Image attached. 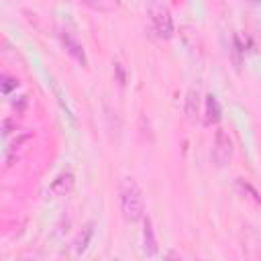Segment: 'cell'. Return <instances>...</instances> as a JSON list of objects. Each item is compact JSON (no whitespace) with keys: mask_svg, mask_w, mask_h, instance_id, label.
<instances>
[{"mask_svg":"<svg viewBox=\"0 0 261 261\" xmlns=\"http://www.w3.org/2000/svg\"><path fill=\"white\" fill-rule=\"evenodd\" d=\"M61 41H63V45H65V51H68L74 59H78L82 65H86V53H84V47L80 45V43L70 35V33H61Z\"/></svg>","mask_w":261,"mask_h":261,"instance_id":"6","label":"cell"},{"mask_svg":"<svg viewBox=\"0 0 261 261\" xmlns=\"http://www.w3.org/2000/svg\"><path fill=\"white\" fill-rule=\"evenodd\" d=\"M121 210L129 223H137L145 216L143 192L133 178H125L121 182Z\"/></svg>","mask_w":261,"mask_h":261,"instance_id":"1","label":"cell"},{"mask_svg":"<svg viewBox=\"0 0 261 261\" xmlns=\"http://www.w3.org/2000/svg\"><path fill=\"white\" fill-rule=\"evenodd\" d=\"M147 12H149L151 23H153L155 33L161 39H171L173 37V18H171L169 8L163 2H159V0H153V2L147 6Z\"/></svg>","mask_w":261,"mask_h":261,"instance_id":"2","label":"cell"},{"mask_svg":"<svg viewBox=\"0 0 261 261\" xmlns=\"http://www.w3.org/2000/svg\"><path fill=\"white\" fill-rule=\"evenodd\" d=\"M76 186V178H74V173L72 171H63L59 173V176L53 180L51 184V194L53 196H68Z\"/></svg>","mask_w":261,"mask_h":261,"instance_id":"5","label":"cell"},{"mask_svg":"<svg viewBox=\"0 0 261 261\" xmlns=\"http://www.w3.org/2000/svg\"><path fill=\"white\" fill-rule=\"evenodd\" d=\"M198 106H200V92L198 88H190L186 96V115L190 121H196V117H198Z\"/></svg>","mask_w":261,"mask_h":261,"instance_id":"7","label":"cell"},{"mask_svg":"<svg viewBox=\"0 0 261 261\" xmlns=\"http://www.w3.org/2000/svg\"><path fill=\"white\" fill-rule=\"evenodd\" d=\"M84 4L98 12H111L117 8V0H84Z\"/></svg>","mask_w":261,"mask_h":261,"instance_id":"10","label":"cell"},{"mask_svg":"<svg viewBox=\"0 0 261 261\" xmlns=\"http://www.w3.org/2000/svg\"><path fill=\"white\" fill-rule=\"evenodd\" d=\"M206 115H208V121H210V123H219V121H221V115H223L219 100H216L212 94L206 98Z\"/></svg>","mask_w":261,"mask_h":261,"instance_id":"9","label":"cell"},{"mask_svg":"<svg viewBox=\"0 0 261 261\" xmlns=\"http://www.w3.org/2000/svg\"><path fill=\"white\" fill-rule=\"evenodd\" d=\"M16 127H18L16 119H4V123H2V137H8L10 133H14Z\"/></svg>","mask_w":261,"mask_h":261,"instance_id":"13","label":"cell"},{"mask_svg":"<svg viewBox=\"0 0 261 261\" xmlns=\"http://www.w3.org/2000/svg\"><path fill=\"white\" fill-rule=\"evenodd\" d=\"M143 251L147 257L157 255V239H155V229H153L151 219L143 221Z\"/></svg>","mask_w":261,"mask_h":261,"instance_id":"4","label":"cell"},{"mask_svg":"<svg viewBox=\"0 0 261 261\" xmlns=\"http://www.w3.org/2000/svg\"><path fill=\"white\" fill-rule=\"evenodd\" d=\"M115 70L119 72V82H121V84H125V72H123V65H121V63H117V65H115Z\"/></svg>","mask_w":261,"mask_h":261,"instance_id":"15","label":"cell"},{"mask_svg":"<svg viewBox=\"0 0 261 261\" xmlns=\"http://www.w3.org/2000/svg\"><path fill=\"white\" fill-rule=\"evenodd\" d=\"M92 235H94V223H88V225L82 229V233L78 235V239H76V253H78V255L88 249V243H90Z\"/></svg>","mask_w":261,"mask_h":261,"instance_id":"8","label":"cell"},{"mask_svg":"<svg viewBox=\"0 0 261 261\" xmlns=\"http://www.w3.org/2000/svg\"><path fill=\"white\" fill-rule=\"evenodd\" d=\"M239 186H241L243 190H247V192L251 194V198H253L255 202H261V200H259V196H257V192H255V190H253V188H251L249 184H245V182H239Z\"/></svg>","mask_w":261,"mask_h":261,"instance_id":"14","label":"cell"},{"mask_svg":"<svg viewBox=\"0 0 261 261\" xmlns=\"http://www.w3.org/2000/svg\"><path fill=\"white\" fill-rule=\"evenodd\" d=\"M18 86V80L16 78H10V76H2V82H0V88H2V94H10L14 88Z\"/></svg>","mask_w":261,"mask_h":261,"instance_id":"11","label":"cell"},{"mask_svg":"<svg viewBox=\"0 0 261 261\" xmlns=\"http://www.w3.org/2000/svg\"><path fill=\"white\" fill-rule=\"evenodd\" d=\"M233 157V141L227 135L225 129H216L214 147H212V159L219 167H225Z\"/></svg>","mask_w":261,"mask_h":261,"instance_id":"3","label":"cell"},{"mask_svg":"<svg viewBox=\"0 0 261 261\" xmlns=\"http://www.w3.org/2000/svg\"><path fill=\"white\" fill-rule=\"evenodd\" d=\"M29 139H31V133H29V130H25V133H18V135H16V139H14L12 143H10V151L14 153V151L23 147V145H25V143H27Z\"/></svg>","mask_w":261,"mask_h":261,"instance_id":"12","label":"cell"}]
</instances>
